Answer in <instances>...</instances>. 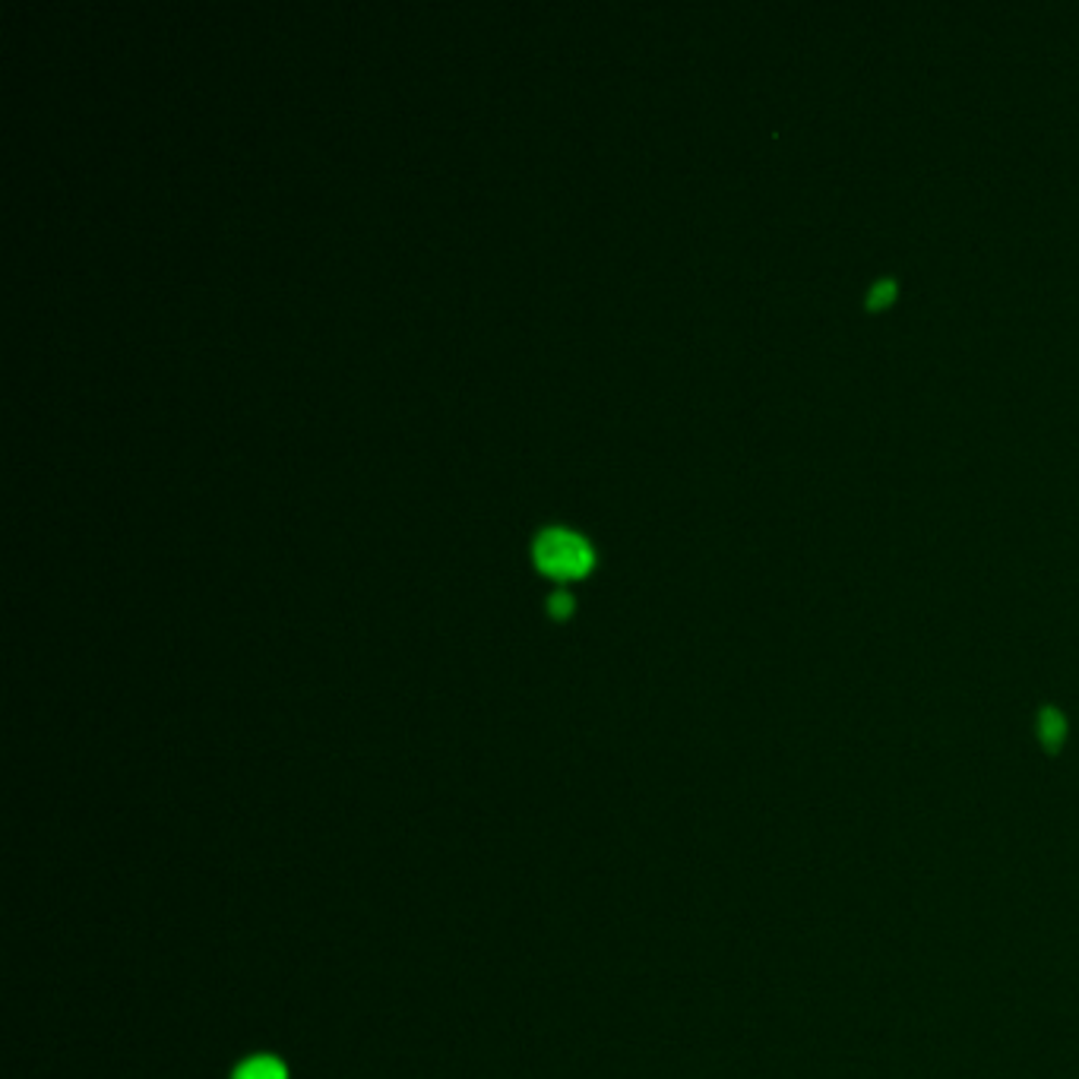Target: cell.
<instances>
[{
  "instance_id": "6da1fadb",
  "label": "cell",
  "mask_w": 1079,
  "mask_h": 1079,
  "mask_svg": "<svg viewBox=\"0 0 1079 1079\" xmlns=\"http://www.w3.org/2000/svg\"><path fill=\"white\" fill-rule=\"evenodd\" d=\"M532 560L538 563L542 573L570 580V576H580V573H586L593 567L596 551H593V545L580 532H573L567 525H551V529H542L535 535V542H532Z\"/></svg>"
},
{
  "instance_id": "7a4b0ae2",
  "label": "cell",
  "mask_w": 1079,
  "mask_h": 1079,
  "mask_svg": "<svg viewBox=\"0 0 1079 1079\" xmlns=\"http://www.w3.org/2000/svg\"><path fill=\"white\" fill-rule=\"evenodd\" d=\"M896 292H899V282L893 276H880V279H874V285L867 292V304L871 307H887L896 299Z\"/></svg>"
},
{
  "instance_id": "3957f363",
  "label": "cell",
  "mask_w": 1079,
  "mask_h": 1079,
  "mask_svg": "<svg viewBox=\"0 0 1079 1079\" xmlns=\"http://www.w3.org/2000/svg\"><path fill=\"white\" fill-rule=\"evenodd\" d=\"M570 611H573V596L567 589H558V593L548 596V614L551 618H567Z\"/></svg>"
},
{
  "instance_id": "277c9868",
  "label": "cell",
  "mask_w": 1079,
  "mask_h": 1079,
  "mask_svg": "<svg viewBox=\"0 0 1079 1079\" xmlns=\"http://www.w3.org/2000/svg\"><path fill=\"white\" fill-rule=\"evenodd\" d=\"M241 1079H285L282 1064H251Z\"/></svg>"
}]
</instances>
